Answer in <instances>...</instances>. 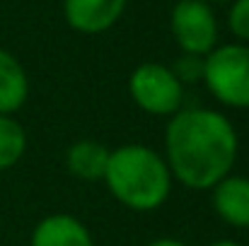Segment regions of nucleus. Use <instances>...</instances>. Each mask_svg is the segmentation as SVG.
Listing matches in <instances>:
<instances>
[{
	"label": "nucleus",
	"mask_w": 249,
	"mask_h": 246,
	"mask_svg": "<svg viewBox=\"0 0 249 246\" xmlns=\"http://www.w3.org/2000/svg\"><path fill=\"white\" fill-rule=\"evenodd\" d=\"M174 70V75L179 78L181 84H194V82H201L203 75V58H196V56H181L174 66H169Z\"/></svg>",
	"instance_id": "nucleus-13"
},
{
	"label": "nucleus",
	"mask_w": 249,
	"mask_h": 246,
	"mask_svg": "<svg viewBox=\"0 0 249 246\" xmlns=\"http://www.w3.org/2000/svg\"><path fill=\"white\" fill-rule=\"evenodd\" d=\"M128 94L133 104L160 118H172L184 109V84L165 63H141L128 75Z\"/></svg>",
	"instance_id": "nucleus-4"
},
{
	"label": "nucleus",
	"mask_w": 249,
	"mask_h": 246,
	"mask_svg": "<svg viewBox=\"0 0 249 246\" xmlns=\"http://www.w3.org/2000/svg\"><path fill=\"white\" fill-rule=\"evenodd\" d=\"M29 99L24 66L7 49H0V116H15Z\"/></svg>",
	"instance_id": "nucleus-9"
},
{
	"label": "nucleus",
	"mask_w": 249,
	"mask_h": 246,
	"mask_svg": "<svg viewBox=\"0 0 249 246\" xmlns=\"http://www.w3.org/2000/svg\"><path fill=\"white\" fill-rule=\"evenodd\" d=\"M211 200L215 215L225 225L249 230V176L228 174L211 188Z\"/></svg>",
	"instance_id": "nucleus-7"
},
{
	"label": "nucleus",
	"mask_w": 249,
	"mask_h": 246,
	"mask_svg": "<svg viewBox=\"0 0 249 246\" xmlns=\"http://www.w3.org/2000/svg\"><path fill=\"white\" fill-rule=\"evenodd\" d=\"M145 246H186L181 239H174V237H160V239H153L150 244Z\"/></svg>",
	"instance_id": "nucleus-14"
},
{
	"label": "nucleus",
	"mask_w": 249,
	"mask_h": 246,
	"mask_svg": "<svg viewBox=\"0 0 249 246\" xmlns=\"http://www.w3.org/2000/svg\"><path fill=\"white\" fill-rule=\"evenodd\" d=\"M203 2H208V5H218V2H232V0H203Z\"/></svg>",
	"instance_id": "nucleus-16"
},
{
	"label": "nucleus",
	"mask_w": 249,
	"mask_h": 246,
	"mask_svg": "<svg viewBox=\"0 0 249 246\" xmlns=\"http://www.w3.org/2000/svg\"><path fill=\"white\" fill-rule=\"evenodd\" d=\"M109 148L99 140H78L66 150V169L71 176L80 181H102L107 164H109Z\"/></svg>",
	"instance_id": "nucleus-10"
},
{
	"label": "nucleus",
	"mask_w": 249,
	"mask_h": 246,
	"mask_svg": "<svg viewBox=\"0 0 249 246\" xmlns=\"http://www.w3.org/2000/svg\"><path fill=\"white\" fill-rule=\"evenodd\" d=\"M128 0H63V17L78 34H104L126 12Z\"/></svg>",
	"instance_id": "nucleus-6"
},
{
	"label": "nucleus",
	"mask_w": 249,
	"mask_h": 246,
	"mask_svg": "<svg viewBox=\"0 0 249 246\" xmlns=\"http://www.w3.org/2000/svg\"><path fill=\"white\" fill-rule=\"evenodd\" d=\"M240 138L232 121L203 106H184L165 128V157L174 181L189 191H211L232 174Z\"/></svg>",
	"instance_id": "nucleus-1"
},
{
	"label": "nucleus",
	"mask_w": 249,
	"mask_h": 246,
	"mask_svg": "<svg viewBox=\"0 0 249 246\" xmlns=\"http://www.w3.org/2000/svg\"><path fill=\"white\" fill-rule=\"evenodd\" d=\"M29 246H94V239L75 215L51 213L34 225Z\"/></svg>",
	"instance_id": "nucleus-8"
},
{
	"label": "nucleus",
	"mask_w": 249,
	"mask_h": 246,
	"mask_svg": "<svg viewBox=\"0 0 249 246\" xmlns=\"http://www.w3.org/2000/svg\"><path fill=\"white\" fill-rule=\"evenodd\" d=\"M208 246H242V244L235 242V239H218V242H211Z\"/></svg>",
	"instance_id": "nucleus-15"
},
{
	"label": "nucleus",
	"mask_w": 249,
	"mask_h": 246,
	"mask_svg": "<svg viewBox=\"0 0 249 246\" xmlns=\"http://www.w3.org/2000/svg\"><path fill=\"white\" fill-rule=\"evenodd\" d=\"M201 82L228 109H249V44H218L203 58Z\"/></svg>",
	"instance_id": "nucleus-3"
},
{
	"label": "nucleus",
	"mask_w": 249,
	"mask_h": 246,
	"mask_svg": "<svg viewBox=\"0 0 249 246\" xmlns=\"http://www.w3.org/2000/svg\"><path fill=\"white\" fill-rule=\"evenodd\" d=\"M169 32L181 56L206 58L218 46V17L203 0H177L169 12Z\"/></svg>",
	"instance_id": "nucleus-5"
},
{
	"label": "nucleus",
	"mask_w": 249,
	"mask_h": 246,
	"mask_svg": "<svg viewBox=\"0 0 249 246\" xmlns=\"http://www.w3.org/2000/svg\"><path fill=\"white\" fill-rule=\"evenodd\" d=\"M27 131L15 116H0V171L12 169L27 152Z\"/></svg>",
	"instance_id": "nucleus-11"
},
{
	"label": "nucleus",
	"mask_w": 249,
	"mask_h": 246,
	"mask_svg": "<svg viewBox=\"0 0 249 246\" xmlns=\"http://www.w3.org/2000/svg\"><path fill=\"white\" fill-rule=\"evenodd\" d=\"M102 181L109 193L133 213H153L162 208L174 183L162 152L141 143L114 148Z\"/></svg>",
	"instance_id": "nucleus-2"
},
{
	"label": "nucleus",
	"mask_w": 249,
	"mask_h": 246,
	"mask_svg": "<svg viewBox=\"0 0 249 246\" xmlns=\"http://www.w3.org/2000/svg\"><path fill=\"white\" fill-rule=\"evenodd\" d=\"M228 27L240 44H249V0H232L230 2Z\"/></svg>",
	"instance_id": "nucleus-12"
}]
</instances>
